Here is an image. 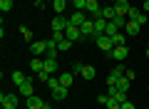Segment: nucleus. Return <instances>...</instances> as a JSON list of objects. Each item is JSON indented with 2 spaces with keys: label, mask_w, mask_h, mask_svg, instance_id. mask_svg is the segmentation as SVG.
Returning a JSON list of instances; mask_svg holds the SVG:
<instances>
[{
  "label": "nucleus",
  "mask_w": 149,
  "mask_h": 109,
  "mask_svg": "<svg viewBox=\"0 0 149 109\" xmlns=\"http://www.w3.org/2000/svg\"><path fill=\"white\" fill-rule=\"evenodd\" d=\"M3 109H17V94H0Z\"/></svg>",
  "instance_id": "4"
},
{
  "label": "nucleus",
  "mask_w": 149,
  "mask_h": 109,
  "mask_svg": "<svg viewBox=\"0 0 149 109\" xmlns=\"http://www.w3.org/2000/svg\"><path fill=\"white\" fill-rule=\"evenodd\" d=\"M52 10L57 12V15H62V12L67 10V0H52Z\"/></svg>",
  "instance_id": "19"
},
{
  "label": "nucleus",
  "mask_w": 149,
  "mask_h": 109,
  "mask_svg": "<svg viewBox=\"0 0 149 109\" xmlns=\"http://www.w3.org/2000/svg\"><path fill=\"white\" fill-rule=\"evenodd\" d=\"M95 42H97V47H100V50L104 52V55H109V52L114 50V42H112V37H107V35H100Z\"/></svg>",
  "instance_id": "2"
},
{
  "label": "nucleus",
  "mask_w": 149,
  "mask_h": 109,
  "mask_svg": "<svg viewBox=\"0 0 149 109\" xmlns=\"http://www.w3.org/2000/svg\"><path fill=\"white\" fill-rule=\"evenodd\" d=\"M47 87H50V92H52L55 87H60V77H50L47 79Z\"/></svg>",
  "instance_id": "34"
},
{
  "label": "nucleus",
  "mask_w": 149,
  "mask_h": 109,
  "mask_svg": "<svg viewBox=\"0 0 149 109\" xmlns=\"http://www.w3.org/2000/svg\"><path fill=\"white\" fill-rule=\"evenodd\" d=\"M144 10H147V12H149V0H144Z\"/></svg>",
  "instance_id": "42"
},
{
  "label": "nucleus",
  "mask_w": 149,
  "mask_h": 109,
  "mask_svg": "<svg viewBox=\"0 0 149 109\" xmlns=\"http://www.w3.org/2000/svg\"><path fill=\"white\" fill-rule=\"evenodd\" d=\"M95 74H97V69L92 67V65H85V67H82V77L85 79H95Z\"/></svg>",
  "instance_id": "21"
},
{
  "label": "nucleus",
  "mask_w": 149,
  "mask_h": 109,
  "mask_svg": "<svg viewBox=\"0 0 149 109\" xmlns=\"http://www.w3.org/2000/svg\"><path fill=\"white\" fill-rule=\"evenodd\" d=\"M100 10H102V8H100V3H97V0H87V5H85V12H90V15H100Z\"/></svg>",
  "instance_id": "14"
},
{
  "label": "nucleus",
  "mask_w": 149,
  "mask_h": 109,
  "mask_svg": "<svg viewBox=\"0 0 149 109\" xmlns=\"http://www.w3.org/2000/svg\"><path fill=\"white\" fill-rule=\"evenodd\" d=\"M127 20H132V22H137L139 27H144V25H147V15H144V12H139L137 8H132V10H129V15H127Z\"/></svg>",
  "instance_id": "5"
},
{
  "label": "nucleus",
  "mask_w": 149,
  "mask_h": 109,
  "mask_svg": "<svg viewBox=\"0 0 149 109\" xmlns=\"http://www.w3.org/2000/svg\"><path fill=\"white\" fill-rule=\"evenodd\" d=\"M42 109H52V104H47V102H45V104H42Z\"/></svg>",
  "instance_id": "43"
},
{
  "label": "nucleus",
  "mask_w": 149,
  "mask_h": 109,
  "mask_svg": "<svg viewBox=\"0 0 149 109\" xmlns=\"http://www.w3.org/2000/svg\"><path fill=\"white\" fill-rule=\"evenodd\" d=\"M104 107H107V109H119V107H122V102H117L114 97H109V99H107V104H104Z\"/></svg>",
  "instance_id": "29"
},
{
  "label": "nucleus",
  "mask_w": 149,
  "mask_h": 109,
  "mask_svg": "<svg viewBox=\"0 0 149 109\" xmlns=\"http://www.w3.org/2000/svg\"><path fill=\"white\" fill-rule=\"evenodd\" d=\"M57 77H60V84H62V87H70V84H72V74H67V72H65V74H57Z\"/></svg>",
  "instance_id": "25"
},
{
  "label": "nucleus",
  "mask_w": 149,
  "mask_h": 109,
  "mask_svg": "<svg viewBox=\"0 0 149 109\" xmlns=\"http://www.w3.org/2000/svg\"><path fill=\"white\" fill-rule=\"evenodd\" d=\"M17 92H20V94H25V99H27V97H32V94H35V89H32V77H27L25 82H22L20 87H17Z\"/></svg>",
  "instance_id": "8"
},
{
  "label": "nucleus",
  "mask_w": 149,
  "mask_h": 109,
  "mask_svg": "<svg viewBox=\"0 0 149 109\" xmlns=\"http://www.w3.org/2000/svg\"><path fill=\"white\" fill-rule=\"evenodd\" d=\"M85 20H87V17H85V10H74L72 15H70V25H77V27H80Z\"/></svg>",
  "instance_id": "12"
},
{
  "label": "nucleus",
  "mask_w": 149,
  "mask_h": 109,
  "mask_svg": "<svg viewBox=\"0 0 149 109\" xmlns=\"http://www.w3.org/2000/svg\"><path fill=\"white\" fill-rule=\"evenodd\" d=\"M25 79H27V77H25L22 72H13V82H15V87H20V84L25 82Z\"/></svg>",
  "instance_id": "27"
},
{
  "label": "nucleus",
  "mask_w": 149,
  "mask_h": 109,
  "mask_svg": "<svg viewBox=\"0 0 149 109\" xmlns=\"http://www.w3.org/2000/svg\"><path fill=\"white\" fill-rule=\"evenodd\" d=\"M80 32H82V37H92L95 40V20H85L80 25Z\"/></svg>",
  "instance_id": "6"
},
{
  "label": "nucleus",
  "mask_w": 149,
  "mask_h": 109,
  "mask_svg": "<svg viewBox=\"0 0 149 109\" xmlns=\"http://www.w3.org/2000/svg\"><path fill=\"white\" fill-rule=\"evenodd\" d=\"M112 42H114V47H117V45H124V32H122V30H119V32H117V35L112 37Z\"/></svg>",
  "instance_id": "33"
},
{
  "label": "nucleus",
  "mask_w": 149,
  "mask_h": 109,
  "mask_svg": "<svg viewBox=\"0 0 149 109\" xmlns=\"http://www.w3.org/2000/svg\"><path fill=\"white\" fill-rule=\"evenodd\" d=\"M35 8H37V10H42V8H45V0H35Z\"/></svg>",
  "instance_id": "41"
},
{
  "label": "nucleus",
  "mask_w": 149,
  "mask_h": 109,
  "mask_svg": "<svg viewBox=\"0 0 149 109\" xmlns=\"http://www.w3.org/2000/svg\"><path fill=\"white\" fill-rule=\"evenodd\" d=\"M114 87H117L119 92H129V79H127V77H119V79H117V84H114Z\"/></svg>",
  "instance_id": "23"
},
{
  "label": "nucleus",
  "mask_w": 149,
  "mask_h": 109,
  "mask_svg": "<svg viewBox=\"0 0 149 109\" xmlns=\"http://www.w3.org/2000/svg\"><path fill=\"white\" fill-rule=\"evenodd\" d=\"M112 22H114V25H117L119 30H122V27H127V22H129V20H127V17H122V15H117V17H114Z\"/></svg>",
  "instance_id": "30"
},
{
  "label": "nucleus",
  "mask_w": 149,
  "mask_h": 109,
  "mask_svg": "<svg viewBox=\"0 0 149 109\" xmlns=\"http://www.w3.org/2000/svg\"><path fill=\"white\" fill-rule=\"evenodd\" d=\"M0 10H3V15L10 12V10H13V0H0Z\"/></svg>",
  "instance_id": "28"
},
{
  "label": "nucleus",
  "mask_w": 149,
  "mask_h": 109,
  "mask_svg": "<svg viewBox=\"0 0 149 109\" xmlns=\"http://www.w3.org/2000/svg\"><path fill=\"white\" fill-rule=\"evenodd\" d=\"M139 30H142V27H139L137 22H132V20H129L127 27H124V32H127V35H139Z\"/></svg>",
  "instance_id": "22"
},
{
  "label": "nucleus",
  "mask_w": 149,
  "mask_h": 109,
  "mask_svg": "<svg viewBox=\"0 0 149 109\" xmlns=\"http://www.w3.org/2000/svg\"><path fill=\"white\" fill-rule=\"evenodd\" d=\"M129 10H132V8H129L127 0H117V3H114V12H117V15L127 17V15H129Z\"/></svg>",
  "instance_id": "9"
},
{
  "label": "nucleus",
  "mask_w": 149,
  "mask_h": 109,
  "mask_svg": "<svg viewBox=\"0 0 149 109\" xmlns=\"http://www.w3.org/2000/svg\"><path fill=\"white\" fill-rule=\"evenodd\" d=\"M42 99L37 97V94H32V97H27V109H42Z\"/></svg>",
  "instance_id": "17"
},
{
  "label": "nucleus",
  "mask_w": 149,
  "mask_h": 109,
  "mask_svg": "<svg viewBox=\"0 0 149 109\" xmlns=\"http://www.w3.org/2000/svg\"><path fill=\"white\" fill-rule=\"evenodd\" d=\"M47 47H50V40H42V42H32L30 50L32 55H42V52H47Z\"/></svg>",
  "instance_id": "10"
},
{
  "label": "nucleus",
  "mask_w": 149,
  "mask_h": 109,
  "mask_svg": "<svg viewBox=\"0 0 149 109\" xmlns=\"http://www.w3.org/2000/svg\"><path fill=\"white\" fill-rule=\"evenodd\" d=\"M72 5H74V10H85L87 0H72Z\"/></svg>",
  "instance_id": "35"
},
{
  "label": "nucleus",
  "mask_w": 149,
  "mask_h": 109,
  "mask_svg": "<svg viewBox=\"0 0 149 109\" xmlns=\"http://www.w3.org/2000/svg\"><path fill=\"white\" fill-rule=\"evenodd\" d=\"M65 37L74 42V40H80V37H82V32H80V27H77V25H70L67 30H65Z\"/></svg>",
  "instance_id": "13"
},
{
  "label": "nucleus",
  "mask_w": 149,
  "mask_h": 109,
  "mask_svg": "<svg viewBox=\"0 0 149 109\" xmlns=\"http://www.w3.org/2000/svg\"><path fill=\"white\" fill-rule=\"evenodd\" d=\"M50 40H52L55 45H57L60 40H65V32H52V37H50Z\"/></svg>",
  "instance_id": "36"
},
{
  "label": "nucleus",
  "mask_w": 149,
  "mask_h": 109,
  "mask_svg": "<svg viewBox=\"0 0 149 109\" xmlns=\"http://www.w3.org/2000/svg\"><path fill=\"white\" fill-rule=\"evenodd\" d=\"M109 57H114L117 62H124V60L129 57V47H127V45H117L114 50L109 52Z\"/></svg>",
  "instance_id": "3"
},
{
  "label": "nucleus",
  "mask_w": 149,
  "mask_h": 109,
  "mask_svg": "<svg viewBox=\"0 0 149 109\" xmlns=\"http://www.w3.org/2000/svg\"><path fill=\"white\" fill-rule=\"evenodd\" d=\"M117 32H119V27L114 25V22H107V30H104V35H107V37H114Z\"/></svg>",
  "instance_id": "24"
},
{
  "label": "nucleus",
  "mask_w": 149,
  "mask_h": 109,
  "mask_svg": "<svg viewBox=\"0 0 149 109\" xmlns=\"http://www.w3.org/2000/svg\"><path fill=\"white\" fill-rule=\"evenodd\" d=\"M67 89H70V87H62V84H60V87H55V89H52V97L57 99V102H62V99L67 97Z\"/></svg>",
  "instance_id": "18"
},
{
  "label": "nucleus",
  "mask_w": 149,
  "mask_h": 109,
  "mask_svg": "<svg viewBox=\"0 0 149 109\" xmlns=\"http://www.w3.org/2000/svg\"><path fill=\"white\" fill-rule=\"evenodd\" d=\"M70 47H72V40H67V37H65V40H60V42H57V50H60V52H67Z\"/></svg>",
  "instance_id": "26"
},
{
  "label": "nucleus",
  "mask_w": 149,
  "mask_h": 109,
  "mask_svg": "<svg viewBox=\"0 0 149 109\" xmlns=\"http://www.w3.org/2000/svg\"><path fill=\"white\" fill-rule=\"evenodd\" d=\"M82 67H85V65H80V62H74V65H72V72H74V74H82Z\"/></svg>",
  "instance_id": "37"
},
{
  "label": "nucleus",
  "mask_w": 149,
  "mask_h": 109,
  "mask_svg": "<svg viewBox=\"0 0 149 109\" xmlns=\"http://www.w3.org/2000/svg\"><path fill=\"white\" fill-rule=\"evenodd\" d=\"M100 17H104V20H109V22H112L114 17H117V12H114V5H112V8H109V5L102 8V10H100Z\"/></svg>",
  "instance_id": "16"
},
{
  "label": "nucleus",
  "mask_w": 149,
  "mask_h": 109,
  "mask_svg": "<svg viewBox=\"0 0 149 109\" xmlns=\"http://www.w3.org/2000/svg\"><path fill=\"white\" fill-rule=\"evenodd\" d=\"M124 72H127V69H124V65H122V62H119L114 69H112V74H114V77H124Z\"/></svg>",
  "instance_id": "32"
},
{
  "label": "nucleus",
  "mask_w": 149,
  "mask_h": 109,
  "mask_svg": "<svg viewBox=\"0 0 149 109\" xmlns=\"http://www.w3.org/2000/svg\"><path fill=\"white\" fill-rule=\"evenodd\" d=\"M107 99H109V94H100V97H97V102H100L102 107H104V104H107Z\"/></svg>",
  "instance_id": "38"
},
{
  "label": "nucleus",
  "mask_w": 149,
  "mask_h": 109,
  "mask_svg": "<svg viewBox=\"0 0 149 109\" xmlns=\"http://www.w3.org/2000/svg\"><path fill=\"white\" fill-rule=\"evenodd\" d=\"M147 60H149V47H147Z\"/></svg>",
  "instance_id": "44"
},
{
  "label": "nucleus",
  "mask_w": 149,
  "mask_h": 109,
  "mask_svg": "<svg viewBox=\"0 0 149 109\" xmlns=\"http://www.w3.org/2000/svg\"><path fill=\"white\" fill-rule=\"evenodd\" d=\"M119 109H137V107H134V104L127 99V102H122V107H119Z\"/></svg>",
  "instance_id": "39"
},
{
  "label": "nucleus",
  "mask_w": 149,
  "mask_h": 109,
  "mask_svg": "<svg viewBox=\"0 0 149 109\" xmlns=\"http://www.w3.org/2000/svg\"><path fill=\"white\" fill-rule=\"evenodd\" d=\"M20 35H22V37H25V42H30V45H32V32H30V30H27V27H25V25H22V27H20Z\"/></svg>",
  "instance_id": "31"
},
{
  "label": "nucleus",
  "mask_w": 149,
  "mask_h": 109,
  "mask_svg": "<svg viewBox=\"0 0 149 109\" xmlns=\"http://www.w3.org/2000/svg\"><path fill=\"white\" fill-rule=\"evenodd\" d=\"M50 27H52V32H65V30L70 27V17H65V15H55L52 22H50Z\"/></svg>",
  "instance_id": "1"
},
{
  "label": "nucleus",
  "mask_w": 149,
  "mask_h": 109,
  "mask_svg": "<svg viewBox=\"0 0 149 109\" xmlns=\"http://www.w3.org/2000/svg\"><path fill=\"white\" fill-rule=\"evenodd\" d=\"M60 69V65H57V60H50V57H45V65H42V72H47V74H55Z\"/></svg>",
  "instance_id": "11"
},
{
  "label": "nucleus",
  "mask_w": 149,
  "mask_h": 109,
  "mask_svg": "<svg viewBox=\"0 0 149 109\" xmlns=\"http://www.w3.org/2000/svg\"><path fill=\"white\" fill-rule=\"evenodd\" d=\"M107 94H109V97H114L117 102H127V92H119L117 87H109V89H107Z\"/></svg>",
  "instance_id": "15"
},
{
  "label": "nucleus",
  "mask_w": 149,
  "mask_h": 109,
  "mask_svg": "<svg viewBox=\"0 0 149 109\" xmlns=\"http://www.w3.org/2000/svg\"><path fill=\"white\" fill-rule=\"evenodd\" d=\"M124 77H127V79H129V82H132V79H134V77H137V72H132V69H127V72H124Z\"/></svg>",
  "instance_id": "40"
},
{
  "label": "nucleus",
  "mask_w": 149,
  "mask_h": 109,
  "mask_svg": "<svg viewBox=\"0 0 149 109\" xmlns=\"http://www.w3.org/2000/svg\"><path fill=\"white\" fill-rule=\"evenodd\" d=\"M107 22H109V20H104V17H100V15L95 17V40H97L100 35H104V30H107Z\"/></svg>",
  "instance_id": "7"
},
{
  "label": "nucleus",
  "mask_w": 149,
  "mask_h": 109,
  "mask_svg": "<svg viewBox=\"0 0 149 109\" xmlns=\"http://www.w3.org/2000/svg\"><path fill=\"white\" fill-rule=\"evenodd\" d=\"M42 65H45V60H40V57H32L30 60V69H32V72H42Z\"/></svg>",
  "instance_id": "20"
}]
</instances>
